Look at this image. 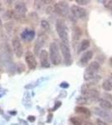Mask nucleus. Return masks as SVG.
Instances as JSON below:
<instances>
[{
	"mask_svg": "<svg viewBox=\"0 0 112 125\" xmlns=\"http://www.w3.org/2000/svg\"><path fill=\"white\" fill-rule=\"evenodd\" d=\"M60 51L62 53L63 58H64V62H65L66 65H70L72 63V58H71V53H70V49L69 45L64 43L61 42L60 44Z\"/></svg>",
	"mask_w": 112,
	"mask_h": 125,
	"instance_id": "obj_7",
	"label": "nucleus"
},
{
	"mask_svg": "<svg viewBox=\"0 0 112 125\" xmlns=\"http://www.w3.org/2000/svg\"><path fill=\"white\" fill-rule=\"evenodd\" d=\"M1 9H2V5H1V3H0V11H1Z\"/></svg>",
	"mask_w": 112,
	"mask_h": 125,
	"instance_id": "obj_33",
	"label": "nucleus"
},
{
	"mask_svg": "<svg viewBox=\"0 0 112 125\" xmlns=\"http://www.w3.org/2000/svg\"><path fill=\"white\" fill-rule=\"evenodd\" d=\"M54 12L62 17H66L70 12V7L67 2L60 1L54 4Z\"/></svg>",
	"mask_w": 112,
	"mask_h": 125,
	"instance_id": "obj_5",
	"label": "nucleus"
},
{
	"mask_svg": "<svg viewBox=\"0 0 112 125\" xmlns=\"http://www.w3.org/2000/svg\"><path fill=\"white\" fill-rule=\"evenodd\" d=\"M110 62H111V66L112 67V58H110Z\"/></svg>",
	"mask_w": 112,
	"mask_h": 125,
	"instance_id": "obj_32",
	"label": "nucleus"
},
{
	"mask_svg": "<svg viewBox=\"0 0 112 125\" xmlns=\"http://www.w3.org/2000/svg\"><path fill=\"white\" fill-rule=\"evenodd\" d=\"M111 12H112V10H111Z\"/></svg>",
	"mask_w": 112,
	"mask_h": 125,
	"instance_id": "obj_35",
	"label": "nucleus"
},
{
	"mask_svg": "<svg viewBox=\"0 0 112 125\" xmlns=\"http://www.w3.org/2000/svg\"><path fill=\"white\" fill-rule=\"evenodd\" d=\"M50 58L54 65H60L62 61L60 55V48L55 42H53L50 45Z\"/></svg>",
	"mask_w": 112,
	"mask_h": 125,
	"instance_id": "obj_3",
	"label": "nucleus"
},
{
	"mask_svg": "<svg viewBox=\"0 0 112 125\" xmlns=\"http://www.w3.org/2000/svg\"><path fill=\"white\" fill-rule=\"evenodd\" d=\"M110 81L111 82V83H112V73H111V77H110Z\"/></svg>",
	"mask_w": 112,
	"mask_h": 125,
	"instance_id": "obj_31",
	"label": "nucleus"
},
{
	"mask_svg": "<svg viewBox=\"0 0 112 125\" xmlns=\"http://www.w3.org/2000/svg\"><path fill=\"white\" fill-rule=\"evenodd\" d=\"M70 12L72 13L73 17L77 19H84L86 16V11L82 7H79L78 5H72L70 8Z\"/></svg>",
	"mask_w": 112,
	"mask_h": 125,
	"instance_id": "obj_8",
	"label": "nucleus"
},
{
	"mask_svg": "<svg viewBox=\"0 0 112 125\" xmlns=\"http://www.w3.org/2000/svg\"><path fill=\"white\" fill-rule=\"evenodd\" d=\"M3 33V22H2V19H0V35Z\"/></svg>",
	"mask_w": 112,
	"mask_h": 125,
	"instance_id": "obj_28",
	"label": "nucleus"
},
{
	"mask_svg": "<svg viewBox=\"0 0 112 125\" xmlns=\"http://www.w3.org/2000/svg\"><path fill=\"white\" fill-rule=\"evenodd\" d=\"M52 114H49V118H48V122H50V120H51L52 119Z\"/></svg>",
	"mask_w": 112,
	"mask_h": 125,
	"instance_id": "obj_30",
	"label": "nucleus"
},
{
	"mask_svg": "<svg viewBox=\"0 0 112 125\" xmlns=\"http://www.w3.org/2000/svg\"><path fill=\"white\" fill-rule=\"evenodd\" d=\"M76 101L78 104H87V103H88V98H85V96H81L77 98Z\"/></svg>",
	"mask_w": 112,
	"mask_h": 125,
	"instance_id": "obj_22",
	"label": "nucleus"
},
{
	"mask_svg": "<svg viewBox=\"0 0 112 125\" xmlns=\"http://www.w3.org/2000/svg\"><path fill=\"white\" fill-rule=\"evenodd\" d=\"M40 23H41V27L44 29H45V30L50 29V23H49L48 21H46V20H42V21L40 22Z\"/></svg>",
	"mask_w": 112,
	"mask_h": 125,
	"instance_id": "obj_21",
	"label": "nucleus"
},
{
	"mask_svg": "<svg viewBox=\"0 0 112 125\" xmlns=\"http://www.w3.org/2000/svg\"><path fill=\"white\" fill-rule=\"evenodd\" d=\"M100 68V64L98 62L94 61L87 66L85 68V71L84 73V79L85 81H91V80L95 79L97 77V73L99 72Z\"/></svg>",
	"mask_w": 112,
	"mask_h": 125,
	"instance_id": "obj_1",
	"label": "nucleus"
},
{
	"mask_svg": "<svg viewBox=\"0 0 112 125\" xmlns=\"http://www.w3.org/2000/svg\"><path fill=\"white\" fill-rule=\"evenodd\" d=\"M28 121H30V122H34V121L35 120V118H34V116H28Z\"/></svg>",
	"mask_w": 112,
	"mask_h": 125,
	"instance_id": "obj_29",
	"label": "nucleus"
},
{
	"mask_svg": "<svg viewBox=\"0 0 112 125\" xmlns=\"http://www.w3.org/2000/svg\"><path fill=\"white\" fill-rule=\"evenodd\" d=\"M76 3H78L79 5H86L89 3V0H76Z\"/></svg>",
	"mask_w": 112,
	"mask_h": 125,
	"instance_id": "obj_24",
	"label": "nucleus"
},
{
	"mask_svg": "<svg viewBox=\"0 0 112 125\" xmlns=\"http://www.w3.org/2000/svg\"><path fill=\"white\" fill-rule=\"evenodd\" d=\"M90 46V41L89 39H84L82 40L80 43V48H79V52L85 51V50L88 49L89 47Z\"/></svg>",
	"mask_w": 112,
	"mask_h": 125,
	"instance_id": "obj_19",
	"label": "nucleus"
},
{
	"mask_svg": "<svg viewBox=\"0 0 112 125\" xmlns=\"http://www.w3.org/2000/svg\"><path fill=\"white\" fill-rule=\"evenodd\" d=\"M96 124H97V125H107L106 123H105V121L101 120L100 118H97V119H96Z\"/></svg>",
	"mask_w": 112,
	"mask_h": 125,
	"instance_id": "obj_26",
	"label": "nucleus"
},
{
	"mask_svg": "<svg viewBox=\"0 0 112 125\" xmlns=\"http://www.w3.org/2000/svg\"><path fill=\"white\" fill-rule=\"evenodd\" d=\"M70 120L73 125H85V121H86V119L79 118V117H72V118H70Z\"/></svg>",
	"mask_w": 112,
	"mask_h": 125,
	"instance_id": "obj_18",
	"label": "nucleus"
},
{
	"mask_svg": "<svg viewBox=\"0 0 112 125\" xmlns=\"http://www.w3.org/2000/svg\"><path fill=\"white\" fill-rule=\"evenodd\" d=\"M102 88H103V89L105 90V91H111L112 90V83H111V82L110 81L109 79H107V80H105V81L103 82V83H102Z\"/></svg>",
	"mask_w": 112,
	"mask_h": 125,
	"instance_id": "obj_20",
	"label": "nucleus"
},
{
	"mask_svg": "<svg viewBox=\"0 0 112 125\" xmlns=\"http://www.w3.org/2000/svg\"><path fill=\"white\" fill-rule=\"evenodd\" d=\"M21 39L24 41H31L35 36V32L33 29H30L29 28H26L21 33Z\"/></svg>",
	"mask_w": 112,
	"mask_h": 125,
	"instance_id": "obj_13",
	"label": "nucleus"
},
{
	"mask_svg": "<svg viewBox=\"0 0 112 125\" xmlns=\"http://www.w3.org/2000/svg\"><path fill=\"white\" fill-rule=\"evenodd\" d=\"M82 29H80L79 27H75L73 28L72 30V39L74 42H78L79 39L82 37Z\"/></svg>",
	"mask_w": 112,
	"mask_h": 125,
	"instance_id": "obj_16",
	"label": "nucleus"
},
{
	"mask_svg": "<svg viewBox=\"0 0 112 125\" xmlns=\"http://www.w3.org/2000/svg\"><path fill=\"white\" fill-rule=\"evenodd\" d=\"M40 65L43 68H50V63L49 61V53L45 49H42L39 53Z\"/></svg>",
	"mask_w": 112,
	"mask_h": 125,
	"instance_id": "obj_11",
	"label": "nucleus"
},
{
	"mask_svg": "<svg viewBox=\"0 0 112 125\" xmlns=\"http://www.w3.org/2000/svg\"><path fill=\"white\" fill-rule=\"evenodd\" d=\"M0 78H1V73H0Z\"/></svg>",
	"mask_w": 112,
	"mask_h": 125,
	"instance_id": "obj_34",
	"label": "nucleus"
},
{
	"mask_svg": "<svg viewBox=\"0 0 112 125\" xmlns=\"http://www.w3.org/2000/svg\"><path fill=\"white\" fill-rule=\"evenodd\" d=\"M69 83L67 82H62L60 83V87L61 88H69Z\"/></svg>",
	"mask_w": 112,
	"mask_h": 125,
	"instance_id": "obj_27",
	"label": "nucleus"
},
{
	"mask_svg": "<svg viewBox=\"0 0 112 125\" xmlns=\"http://www.w3.org/2000/svg\"><path fill=\"white\" fill-rule=\"evenodd\" d=\"M61 106V102L60 101H58V102H56L55 103V104H54V108H53V111H55L56 109H58Z\"/></svg>",
	"mask_w": 112,
	"mask_h": 125,
	"instance_id": "obj_25",
	"label": "nucleus"
},
{
	"mask_svg": "<svg viewBox=\"0 0 112 125\" xmlns=\"http://www.w3.org/2000/svg\"><path fill=\"white\" fill-rule=\"evenodd\" d=\"M12 47H13V52L15 53L17 58H21L23 56L24 53V48L22 45V43L20 41V39L17 36L13 38L12 39Z\"/></svg>",
	"mask_w": 112,
	"mask_h": 125,
	"instance_id": "obj_6",
	"label": "nucleus"
},
{
	"mask_svg": "<svg viewBox=\"0 0 112 125\" xmlns=\"http://www.w3.org/2000/svg\"><path fill=\"white\" fill-rule=\"evenodd\" d=\"M14 18L17 19H23L25 18L27 13V8H26L24 2H17L14 5Z\"/></svg>",
	"mask_w": 112,
	"mask_h": 125,
	"instance_id": "obj_4",
	"label": "nucleus"
},
{
	"mask_svg": "<svg viewBox=\"0 0 112 125\" xmlns=\"http://www.w3.org/2000/svg\"><path fill=\"white\" fill-rule=\"evenodd\" d=\"M75 113L80 114V115H83V116L86 117V118L89 117V116H90V114H91L90 110H89V108H85V107H83V106H77V107H75Z\"/></svg>",
	"mask_w": 112,
	"mask_h": 125,
	"instance_id": "obj_15",
	"label": "nucleus"
},
{
	"mask_svg": "<svg viewBox=\"0 0 112 125\" xmlns=\"http://www.w3.org/2000/svg\"><path fill=\"white\" fill-rule=\"evenodd\" d=\"M92 58H93V52L91 51V50L86 51L82 56H81L80 59H79V62H80L82 65H85V64H87L90 61Z\"/></svg>",
	"mask_w": 112,
	"mask_h": 125,
	"instance_id": "obj_14",
	"label": "nucleus"
},
{
	"mask_svg": "<svg viewBox=\"0 0 112 125\" xmlns=\"http://www.w3.org/2000/svg\"><path fill=\"white\" fill-rule=\"evenodd\" d=\"M95 113L96 115H98L99 117H101V118H104L106 122H112V115L107 110H105L100 108H95Z\"/></svg>",
	"mask_w": 112,
	"mask_h": 125,
	"instance_id": "obj_12",
	"label": "nucleus"
},
{
	"mask_svg": "<svg viewBox=\"0 0 112 125\" xmlns=\"http://www.w3.org/2000/svg\"><path fill=\"white\" fill-rule=\"evenodd\" d=\"M46 36L44 34H40L38 35L37 40H36V43H35V45H34V53L36 55H39V53L40 51L42 50V47L44 45L46 42Z\"/></svg>",
	"mask_w": 112,
	"mask_h": 125,
	"instance_id": "obj_10",
	"label": "nucleus"
},
{
	"mask_svg": "<svg viewBox=\"0 0 112 125\" xmlns=\"http://www.w3.org/2000/svg\"><path fill=\"white\" fill-rule=\"evenodd\" d=\"M56 32L59 37L61 39V42L69 45L70 40H69V33L65 23L63 19H57L56 21Z\"/></svg>",
	"mask_w": 112,
	"mask_h": 125,
	"instance_id": "obj_2",
	"label": "nucleus"
},
{
	"mask_svg": "<svg viewBox=\"0 0 112 125\" xmlns=\"http://www.w3.org/2000/svg\"><path fill=\"white\" fill-rule=\"evenodd\" d=\"M25 61L29 69L34 70L37 68V60L35 58V55L30 51H28L25 54Z\"/></svg>",
	"mask_w": 112,
	"mask_h": 125,
	"instance_id": "obj_9",
	"label": "nucleus"
},
{
	"mask_svg": "<svg viewBox=\"0 0 112 125\" xmlns=\"http://www.w3.org/2000/svg\"><path fill=\"white\" fill-rule=\"evenodd\" d=\"M103 97H104V99L107 100V101H110V102H112V94L105 93V94H103Z\"/></svg>",
	"mask_w": 112,
	"mask_h": 125,
	"instance_id": "obj_23",
	"label": "nucleus"
},
{
	"mask_svg": "<svg viewBox=\"0 0 112 125\" xmlns=\"http://www.w3.org/2000/svg\"><path fill=\"white\" fill-rule=\"evenodd\" d=\"M99 104H100V107L101 108L105 110H111L112 109V104L111 102L110 101H107V100L104 99V98H101V99H99Z\"/></svg>",
	"mask_w": 112,
	"mask_h": 125,
	"instance_id": "obj_17",
	"label": "nucleus"
}]
</instances>
